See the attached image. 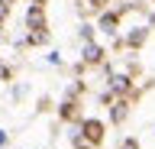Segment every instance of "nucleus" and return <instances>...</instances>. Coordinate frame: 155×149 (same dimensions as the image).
<instances>
[{
  "label": "nucleus",
  "instance_id": "1",
  "mask_svg": "<svg viewBox=\"0 0 155 149\" xmlns=\"http://www.w3.org/2000/svg\"><path fill=\"white\" fill-rule=\"evenodd\" d=\"M104 130H107V127L100 123V120H94V117L81 120V136H84L91 146H100V143H104Z\"/></svg>",
  "mask_w": 155,
  "mask_h": 149
},
{
  "label": "nucleus",
  "instance_id": "2",
  "mask_svg": "<svg viewBox=\"0 0 155 149\" xmlns=\"http://www.w3.org/2000/svg\"><path fill=\"white\" fill-rule=\"evenodd\" d=\"M26 26L32 32H45V7H39V3H32L26 10Z\"/></svg>",
  "mask_w": 155,
  "mask_h": 149
},
{
  "label": "nucleus",
  "instance_id": "3",
  "mask_svg": "<svg viewBox=\"0 0 155 149\" xmlns=\"http://www.w3.org/2000/svg\"><path fill=\"white\" fill-rule=\"evenodd\" d=\"M145 39H149V26H136V29H129V32H126L123 46H126V49H142V46H145Z\"/></svg>",
  "mask_w": 155,
  "mask_h": 149
},
{
  "label": "nucleus",
  "instance_id": "4",
  "mask_svg": "<svg viewBox=\"0 0 155 149\" xmlns=\"http://www.w3.org/2000/svg\"><path fill=\"white\" fill-rule=\"evenodd\" d=\"M120 13L123 10H107V13H100V29L107 32V36H116V29H120Z\"/></svg>",
  "mask_w": 155,
  "mask_h": 149
},
{
  "label": "nucleus",
  "instance_id": "5",
  "mask_svg": "<svg viewBox=\"0 0 155 149\" xmlns=\"http://www.w3.org/2000/svg\"><path fill=\"white\" fill-rule=\"evenodd\" d=\"M110 88H113L116 94H126V91H133V81H129V75H120V71H110Z\"/></svg>",
  "mask_w": 155,
  "mask_h": 149
},
{
  "label": "nucleus",
  "instance_id": "6",
  "mask_svg": "<svg viewBox=\"0 0 155 149\" xmlns=\"http://www.w3.org/2000/svg\"><path fill=\"white\" fill-rule=\"evenodd\" d=\"M126 113H129V100L126 97H120V100H113V107H110V120H113L116 127L126 120Z\"/></svg>",
  "mask_w": 155,
  "mask_h": 149
},
{
  "label": "nucleus",
  "instance_id": "7",
  "mask_svg": "<svg viewBox=\"0 0 155 149\" xmlns=\"http://www.w3.org/2000/svg\"><path fill=\"white\" fill-rule=\"evenodd\" d=\"M104 55H107V52L100 49V46H94V42H87V46H84V65H100Z\"/></svg>",
  "mask_w": 155,
  "mask_h": 149
},
{
  "label": "nucleus",
  "instance_id": "8",
  "mask_svg": "<svg viewBox=\"0 0 155 149\" xmlns=\"http://www.w3.org/2000/svg\"><path fill=\"white\" fill-rule=\"evenodd\" d=\"M58 117L61 120H74L78 117V100H65V104L58 107Z\"/></svg>",
  "mask_w": 155,
  "mask_h": 149
},
{
  "label": "nucleus",
  "instance_id": "9",
  "mask_svg": "<svg viewBox=\"0 0 155 149\" xmlns=\"http://www.w3.org/2000/svg\"><path fill=\"white\" fill-rule=\"evenodd\" d=\"M71 143H74V149H94V146H91V143H87L84 136H81V133H74V139H71Z\"/></svg>",
  "mask_w": 155,
  "mask_h": 149
},
{
  "label": "nucleus",
  "instance_id": "10",
  "mask_svg": "<svg viewBox=\"0 0 155 149\" xmlns=\"http://www.w3.org/2000/svg\"><path fill=\"white\" fill-rule=\"evenodd\" d=\"M81 39H87V42L94 39V26H81Z\"/></svg>",
  "mask_w": 155,
  "mask_h": 149
},
{
  "label": "nucleus",
  "instance_id": "11",
  "mask_svg": "<svg viewBox=\"0 0 155 149\" xmlns=\"http://www.w3.org/2000/svg\"><path fill=\"white\" fill-rule=\"evenodd\" d=\"M7 13H10V7H7V3H3V0H0V23L7 20Z\"/></svg>",
  "mask_w": 155,
  "mask_h": 149
},
{
  "label": "nucleus",
  "instance_id": "12",
  "mask_svg": "<svg viewBox=\"0 0 155 149\" xmlns=\"http://www.w3.org/2000/svg\"><path fill=\"white\" fill-rule=\"evenodd\" d=\"M0 78H3V81H10V78H13V71H10V68H3V65H0Z\"/></svg>",
  "mask_w": 155,
  "mask_h": 149
},
{
  "label": "nucleus",
  "instance_id": "13",
  "mask_svg": "<svg viewBox=\"0 0 155 149\" xmlns=\"http://www.w3.org/2000/svg\"><path fill=\"white\" fill-rule=\"evenodd\" d=\"M7 143H10V136H7V130H0V149L7 146Z\"/></svg>",
  "mask_w": 155,
  "mask_h": 149
},
{
  "label": "nucleus",
  "instance_id": "14",
  "mask_svg": "<svg viewBox=\"0 0 155 149\" xmlns=\"http://www.w3.org/2000/svg\"><path fill=\"white\" fill-rule=\"evenodd\" d=\"M123 149H139V143H136V139H126V143H123Z\"/></svg>",
  "mask_w": 155,
  "mask_h": 149
},
{
  "label": "nucleus",
  "instance_id": "15",
  "mask_svg": "<svg viewBox=\"0 0 155 149\" xmlns=\"http://www.w3.org/2000/svg\"><path fill=\"white\" fill-rule=\"evenodd\" d=\"M149 23H152V26H155V13H152V20H149Z\"/></svg>",
  "mask_w": 155,
  "mask_h": 149
},
{
  "label": "nucleus",
  "instance_id": "16",
  "mask_svg": "<svg viewBox=\"0 0 155 149\" xmlns=\"http://www.w3.org/2000/svg\"><path fill=\"white\" fill-rule=\"evenodd\" d=\"M152 3H155V0H152Z\"/></svg>",
  "mask_w": 155,
  "mask_h": 149
}]
</instances>
